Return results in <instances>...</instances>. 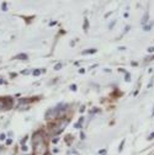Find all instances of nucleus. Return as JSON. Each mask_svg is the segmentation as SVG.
<instances>
[{
    "instance_id": "nucleus-14",
    "label": "nucleus",
    "mask_w": 154,
    "mask_h": 155,
    "mask_svg": "<svg viewBox=\"0 0 154 155\" xmlns=\"http://www.w3.org/2000/svg\"><path fill=\"white\" fill-rule=\"evenodd\" d=\"M0 139H1V140H4V139H5V134H0Z\"/></svg>"
},
{
    "instance_id": "nucleus-3",
    "label": "nucleus",
    "mask_w": 154,
    "mask_h": 155,
    "mask_svg": "<svg viewBox=\"0 0 154 155\" xmlns=\"http://www.w3.org/2000/svg\"><path fill=\"white\" fill-rule=\"evenodd\" d=\"M68 120H60L57 125H53V128H52V133L53 134H59L60 132H63V129L67 127L68 125Z\"/></svg>"
},
{
    "instance_id": "nucleus-19",
    "label": "nucleus",
    "mask_w": 154,
    "mask_h": 155,
    "mask_svg": "<svg viewBox=\"0 0 154 155\" xmlns=\"http://www.w3.org/2000/svg\"><path fill=\"white\" fill-rule=\"evenodd\" d=\"M26 155H28V154H26Z\"/></svg>"
},
{
    "instance_id": "nucleus-7",
    "label": "nucleus",
    "mask_w": 154,
    "mask_h": 155,
    "mask_svg": "<svg viewBox=\"0 0 154 155\" xmlns=\"http://www.w3.org/2000/svg\"><path fill=\"white\" fill-rule=\"evenodd\" d=\"M148 21V12H146V15L143 16V19H142V24H146Z\"/></svg>"
},
{
    "instance_id": "nucleus-12",
    "label": "nucleus",
    "mask_w": 154,
    "mask_h": 155,
    "mask_svg": "<svg viewBox=\"0 0 154 155\" xmlns=\"http://www.w3.org/2000/svg\"><path fill=\"white\" fill-rule=\"evenodd\" d=\"M60 68H62V64H57V65L54 66V69H55V70H59Z\"/></svg>"
},
{
    "instance_id": "nucleus-5",
    "label": "nucleus",
    "mask_w": 154,
    "mask_h": 155,
    "mask_svg": "<svg viewBox=\"0 0 154 155\" xmlns=\"http://www.w3.org/2000/svg\"><path fill=\"white\" fill-rule=\"evenodd\" d=\"M15 59H19V60H26V59H27V55H26V54H24V53H21V54H17L16 57H15Z\"/></svg>"
},
{
    "instance_id": "nucleus-16",
    "label": "nucleus",
    "mask_w": 154,
    "mask_h": 155,
    "mask_svg": "<svg viewBox=\"0 0 154 155\" xmlns=\"http://www.w3.org/2000/svg\"><path fill=\"white\" fill-rule=\"evenodd\" d=\"M153 138H154V133H152V134H151V136H149V137H148V139H153Z\"/></svg>"
},
{
    "instance_id": "nucleus-15",
    "label": "nucleus",
    "mask_w": 154,
    "mask_h": 155,
    "mask_svg": "<svg viewBox=\"0 0 154 155\" xmlns=\"http://www.w3.org/2000/svg\"><path fill=\"white\" fill-rule=\"evenodd\" d=\"M30 70H22V74H28Z\"/></svg>"
},
{
    "instance_id": "nucleus-1",
    "label": "nucleus",
    "mask_w": 154,
    "mask_h": 155,
    "mask_svg": "<svg viewBox=\"0 0 154 155\" xmlns=\"http://www.w3.org/2000/svg\"><path fill=\"white\" fill-rule=\"evenodd\" d=\"M33 144V154L35 155H46L47 153V144L44 140V136L42 132H37L32 137Z\"/></svg>"
},
{
    "instance_id": "nucleus-8",
    "label": "nucleus",
    "mask_w": 154,
    "mask_h": 155,
    "mask_svg": "<svg viewBox=\"0 0 154 155\" xmlns=\"http://www.w3.org/2000/svg\"><path fill=\"white\" fill-rule=\"evenodd\" d=\"M95 52H96V49H88V51H84L83 53L84 54H88V53H95Z\"/></svg>"
},
{
    "instance_id": "nucleus-9",
    "label": "nucleus",
    "mask_w": 154,
    "mask_h": 155,
    "mask_svg": "<svg viewBox=\"0 0 154 155\" xmlns=\"http://www.w3.org/2000/svg\"><path fill=\"white\" fill-rule=\"evenodd\" d=\"M151 27H152V24H151V25L144 26V27H143V30H144V31H149V30H151Z\"/></svg>"
},
{
    "instance_id": "nucleus-2",
    "label": "nucleus",
    "mask_w": 154,
    "mask_h": 155,
    "mask_svg": "<svg viewBox=\"0 0 154 155\" xmlns=\"http://www.w3.org/2000/svg\"><path fill=\"white\" fill-rule=\"evenodd\" d=\"M67 105H64V103H59L58 106H55V107H53V108H51V110H48L47 111V113H46V118H52V117H57V116H59V115H62L65 110H67Z\"/></svg>"
},
{
    "instance_id": "nucleus-13",
    "label": "nucleus",
    "mask_w": 154,
    "mask_h": 155,
    "mask_svg": "<svg viewBox=\"0 0 154 155\" xmlns=\"http://www.w3.org/2000/svg\"><path fill=\"white\" fill-rule=\"evenodd\" d=\"M70 90H73V91L76 90V85H71V86H70Z\"/></svg>"
},
{
    "instance_id": "nucleus-18",
    "label": "nucleus",
    "mask_w": 154,
    "mask_h": 155,
    "mask_svg": "<svg viewBox=\"0 0 154 155\" xmlns=\"http://www.w3.org/2000/svg\"><path fill=\"white\" fill-rule=\"evenodd\" d=\"M153 116H154V110H153Z\"/></svg>"
},
{
    "instance_id": "nucleus-17",
    "label": "nucleus",
    "mask_w": 154,
    "mask_h": 155,
    "mask_svg": "<svg viewBox=\"0 0 154 155\" xmlns=\"http://www.w3.org/2000/svg\"><path fill=\"white\" fill-rule=\"evenodd\" d=\"M148 52H154V48L153 47H149V48H148Z\"/></svg>"
},
{
    "instance_id": "nucleus-6",
    "label": "nucleus",
    "mask_w": 154,
    "mask_h": 155,
    "mask_svg": "<svg viewBox=\"0 0 154 155\" xmlns=\"http://www.w3.org/2000/svg\"><path fill=\"white\" fill-rule=\"evenodd\" d=\"M88 28H89V21H88V19H85L84 20V30L86 31Z\"/></svg>"
},
{
    "instance_id": "nucleus-11",
    "label": "nucleus",
    "mask_w": 154,
    "mask_h": 155,
    "mask_svg": "<svg viewBox=\"0 0 154 155\" xmlns=\"http://www.w3.org/2000/svg\"><path fill=\"white\" fill-rule=\"evenodd\" d=\"M1 9L4 10V11H5V10L8 9V5H6V3H3V8H1Z\"/></svg>"
},
{
    "instance_id": "nucleus-10",
    "label": "nucleus",
    "mask_w": 154,
    "mask_h": 155,
    "mask_svg": "<svg viewBox=\"0 0 154 155\" xmlns=\"http://www.w3.org/2000/svg\"><path fill=\"white\" fill-rule=\"evenodd\" d=\"M40 74H41V70H38V69L37 70H33V75L35 76H38Z\"/></svg>"
},
{
    "instance_id": "nucleus-4",
    "label": "nucleus",
    "mask_w": 154,
    "mask_h": 155,
    "mask_svg": "<svg viewBox=\"0 0 154 155\" xmlns=\"http://www.w3.org/2000/svg\"><path fill=\"white\" fill-rule=\"evenodd\" d=\"M12 106V99L10 97H6V99H0V111L5 110V108H9Z\"/></svg>"
}]
</instances>
